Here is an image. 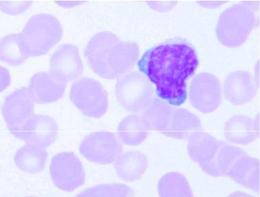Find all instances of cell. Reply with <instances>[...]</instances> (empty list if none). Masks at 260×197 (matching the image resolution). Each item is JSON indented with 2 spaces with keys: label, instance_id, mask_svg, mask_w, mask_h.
Here are the masks:
<instances>
[{
  "label": "cell",
  "instance_id": "1",
  "mask_svg": "<svg viewBox=\"0 0 260 197\" xmlns=\"http://www.w3.org/2000/svg\"><path fill=\"white\" fill-rule=\"evenodd\" d=\"M199 65L197 53L187 42L178 40L148 50L139 60V70L156 87V93L169 104L180 106L187 98L186 81Z\"/></svg>",
  "mask_w": 260,
  "mask_h": 197
},
{
  "label": "cell",
  "instance_id": "2",
  "mask_svg": "<svg viewBox=\"0 0 260 197\" xmlns=\"http://www.w3.org/2000/svg\"><path fill=\"white\" fill-rule=\"evenodd\" d=\"M140 48L136 42L122 41L109 31L90 39L84 50L88 67L105 80H115L132 70L138 61Z\"/></svg>",
  "mask_w": 260,
  "mask_h": 197
},
{
  "label": "cell",
  "instance_id": "3",
  "mask_svg": "<svg viewBox=\"0 0 260 197\" xmlns=\"http://www.w3.org/2000/svg\"><path fill=\"white\" fill-rule=\"evenodd\" d=\"M62 34V26L56 17L40 13L29 19L17 34V39L22 53L28 59L49 53L60 41Z\"/></svg>",
  "mask_w": 260,
  "mask_h": 197
},
{
  "label": "cell",
  "instance_id": "4",
  "mask_svg": "<svg viewBox=\"0 0 260 197\" xmlns=\"http://www.w3.org/2000/svg\"><path fill=\"white\" fill-rule=\"evenodd\" d=\"M255 15L251 6L237 4L225 10L216 27L219 41L229 48L242 46L253 30Z\"/></svg>",
  "mask_w": 260,
  "mask_h": 197
},
{
  "label": "cell",
  "instance_id": "5",
  "mask_svg": "<svg viewBox=\"0 0 260 197\" xmlns=\"http://www.w3.org/2000/svg\"><path fill=\"white\" fill-rule=\"evenodd\" d=\"M69 98L83 115L92 119L105 115L109 108L107 90L98 80L88 77L71 85Z\"/></svg>",
  "mask_w": 260,
  "mask_h": 197
},
{
  "label": "cell",
  "instance_id": "6",
  "mask_svg": "<svg viewBox=\"0 0 260 197\" xmlns=\"http://www.w3.org/2000/svg\"><path fill=\"white\" fill-rule=\"evenodd\" d=\"M115 95L120 106L133 114L141 113L153 98L151 84L138 73L122 77L115 87Z\"/></svg>",
  "mask_w": 260,
  "mask_h": 197
},
{
  "label": "cell",
  "instance_id": "7",
  "mask_svg": "<svg viewBox=\"0 0 260 197\" xmlns=\"http://www.w3.org/2000/svg\"><path fill=\"white\" fill-rule=\"evenodd\" d=\"M50 175L59 190L71 192L80 188L86 180V173L80 159L73 152H61L52 158Z\"/></svg>",
  "mask_w": 260,
  "mask_h": 197
},
{
  "label": "cell",
  "instance_id": "8",
  "mask_svg": "<svg viewBox=\"0 0 260 197\" xmlns=\"http://www.w3.org/2000/svg\"><path fill=\"white\" fill-rule=\"evenodd\" d=\"M123 146L116 135L109 131H96L86 135L80 145V152L86 159L101 165L112 163Z\"/></svg>",
  "mask_w": 260,
  "mask_h": 197
},
{
  "label": "cell",
  "instance_id": "9",
  "mask_svg": "<svg viewBox=\"0 0 260 197\" xmlns=\"http://www.w3.org/2000/svg\"><path fill=\"white\" fill-rule=\"evenodd\" d=\"M222 98L220 82L214 75L200 73L194 77L189 87V100L192 107L202 113L216 111Z\"/></svg>",
  "mask_w": 260,
  "mask_h": 197
},
{
  "label": "cell",
  "instance_id": "10",
  "mask_svg": "<svg viewBox=\"0 0 260 197\" xmlns=\"http://www.w3.org/2000/svg\"><path fill=\"white\" fill-rule=\"evenodd\" d=\"M188 151L192 161L212 177H219L216 167L217 154L223 142L209 133L198 130L188 138Z\"/></svg>",
  "mask_w": 260,
  "mask_h": 197
},
{
  "label": "cell",
  "instance_id": "11",
  "mask_svg": "<svg viewBox=\"0 0 260 197\" xmlns=\"http://www.w3.org/2000/svg\"><path fill=\"white\" fill-rule=\"evenodd\" d=\"M11 134L26 143L47 148L56 141L59 127L56 121L49 116L34 115Z\"/></svg>",
  "mask_w": 260,
  "mask_h": 197
},
{
  "label": "cell",
  "instance_id": "12",
  "mask_svg": "<svg viewBox=\"0 0 260 197\" xmlns=\"http://www.w3.org/2000/svg\"><path fill=\"white\" fill-rule=\"evenodd\" d=\"M35 103L27 87L11 92L2 106V114L10 132L34 115Z\"/></svg>",
  "mask_w": 260,
  "mask_h": 197
},
{
  "label": "cell",
  "instance_id": "13",
  "mask_svg": "<svg viewBox=\"0 0 260 197\" xmlns=\"http://www.w3.org/2000/svg\"><path fill=\"white\" fill-rule=\"evenodd\" d=\"M66 87V81L51 71H48L34 75L30 79L28 89L35 104H49L60 100Z\"/></svg>",
  "mask_w": 260,
  "mask_h": 197
},
{
  "label": "cell",
  "instance_id": "14",
  "mask_svg": "<svg viewBox=\"0 0 260 197\" xmlns=\"http://www.w3.org/2000/svg\"><path fill=\"white\" fill-rule=\"evenodd\" d=\"M50 70L67 82L82 76L84 65L78 47L69 43L59 46L50 60Z\"/></svg>",
  "mask_w": 260,
  "mask_h": 197
},
{
  "label": "cell",
  "instance_id": "15",
  "mask_svg": "<svg viewBox=\"0 0 260 197\" xmlns=\"http://www.w3.org/2000/svg\"><path fill=\"white\" fill-rule=\"evenodd\" d=\"M224 93L233 105H243L251 101L257 94V82L253 75L247 71H235L224 80Z\"/></svg>",
  "mask_w": 260,
  "mask_h": 197
},
{
  "label": "cell",
  "instance_id": "16",
  "mask_svg": "<svg viewBox=\"0 0 260 197\" xmlns=\"http://www.w3.org/2000/svg\"><path fill=\"white\" fill-rule=\"evenodd\" d=\"M259 136V123L253 118L237 115L224 125V137L228 142L237 145H248Z\"/></svg>",
  "mask_w": 260,
  "mask_h": 197
},
{
  "label": "cell",
  "instance_id": "17",
  "mask_svg": "<svg viewBox=\"0 0 260 197\" xmlns=\"http://www.w3.org/2000/svg\"><path fill=\"white\" fill-rule=\"evenodd\" d=\"M201 126V121L197 116L184 108H172L169 124L161 134L178 140H188Z\"/></svg>",
  "mask_w": 260,
  "mask_h": 197
},
{
  "label": "cell",
  "instance_id": "18",
  "mask_svg": "<svg viewBox=\"0 0 260 197\" xmlns=\"http://www.w3.org/2000/svg\"><path fill=\"white\" fill-rule=\"evenodd\" d=\"M114 168L119 178L126 182H133L145 173L148 168L147 158L137 150L123 152L115 159Z\"/></svg>",
  "mask_w": 260,
  "mask_h": 197
},
{
  "label": "cell",
  "instance_id": "19",
  "mask_svg": "<svg viewBox=\"0 0 260 197\" xmlns=\"http://www.w3.org/2000/svg\"><path fill=\"white\" fill-rule=\"evenodd\" d=\"M259 159L247 154L241 156L231 166L226 177L238 184L258 192L259 191Z\"/></svg>",
  "mask_w": 260,
  "mask_h": 197
},
{
  "label": "cell",
  "instance_id": "20",
  "mask_svg": "<svg viewBox=\"0 0 260 197\" xmlns=\"http://www.w3.org/2000/svg\"><path fill=\"white\" fill-rule=\"evenodd\" d=\"M48 152L40 145L26 143L15 154V165L20 171L37 174L43 171L47 161Z\"/></svg>",
  "mask_w": 260,
  "mask_h": 197
},
{
  "label": "cell",
  "instance_id": "21",
  "mask_svg": "<svg viewBox=\"0 0 260 197\" xmlns=\"http://www.w3.org/2000/svg\"><path fill=\"white\" fill-rule=\"evenodd\" d=\"M148 132L140 116L127 115L121 121L117 128L119 141L128 146H137L147 138Z\"/></svg>",
  "mask_w": 260,
  "mask_h": 197
},
{
  "label": "cell",
  "instance_id": "22",
  "mask_svg": "<svg viewBox=\"0 0 260 197\" xmlns=\"http://www.w3.org/2000/svg\"><path fill=\"white\" fill-rule=\"evenodd\" d=\"M172 108L168 103L159 98H153L145 110L142 112V120L148 130H165L169 124Z\"/></svg>",
  "mask_w": 260,
  "mask_h": 197
},
{
  "label": "cell",
  "instance_id": "23",
  "mask_svg": "<svg viewBox=\"0 0 260 197\" xmlns=\"http://www.w3.org/2000/svg\"><path fill=\"white\" fill-rule=\"evenodd\" d=\"M159 197H193L187 179L182 174L169 173L159 181Z\"/></svg>",
  "mask_w": 260,
  "mask_h": 197
},
{
  "label": "cell",
  "instance_id": "24",
  "mask_svg": "<svg viewBox=\"0 0 260 197\" xmlns=\"http://www.w3.org/2000/svg\"><path fill=\"white\" fill-rule=\"evenodd\" d=\"M28 59L19 45L17 34H11L0 40V61L12 67L22 64Z\"/></svg>",
  "mask_w": 260,
  "mask_h": 197
},
{
  "label": "cell",
  "instance_id": "25",
  "mask_svg": "<svg viewBox=\"0 0 260 197\" xmlns=\"http://www.w3.org/2000/svg\"><path fill=\"white\" fill-rule=\"evenodd\" d=\"M134 191L120 183L100 184L86 189L76 197H132Z\"/></svg>",
  "mask_w": 260,
  "mask_h": 197
},
{
  "label": "cell",
  "instance_id": "26",
  "mask_svg": "<svg viewBox=\"0 0 260 197\" xmlns=\"http://www.w3.org/2000/svg\"><path fill=\"white\" fill-rule=\"evenodd\" d=\"M245 154L246 152L241 148L223 142L216 159V167L219 177L226 176L235 161Z\"/></svg>",
  "mask_w": 260,
  "mask_h": 197
},
{
  "label": "cell",
  "instance_id": "27",
  "mask_svg": "<svg viewBox=\"0 0 260 197\" xmlns=\"http://www.w3.org/2000/svg\"><path fill=\"white\" fill-rule=\"evenodd\" d=\"M32 5V2L0 1V11L7 15H20L29 9Z\"/></svg>",
  "mask_w": 260,
  "mask_h": 197
},
{
  "label": "cell",
  "instance_id": "28",
  "mask_svg": "<svg viewBox=\"0 0 260 197\" xmlns=\"http://www.w3.org/2000/svg\"><path fill=\"white\" fill-rule=\"evenodd\" d=\"M11 84V76L9 70L0 65V92L7 89Z\"/></svg>",
  "mask_w": 260,
  "mask_h": 197
},
{
  "label": "cell",
  "instance_id": "29",
  "mask_svg": "<svg viewBox=\"0 0 260 197\" xmlns=\"http://www.w3.org/2000/svg\"><path fill=\"white\" fill-rule=\"evenodd\" d=\"M148 6L153 8L156 11H171L176 5V3H171V2H149L148 3Z\"/></svg>",
  "mask_w": 260,
  "mask_h": 197
},
{
  "label": "cell",
  "instance_id": "30",
  "mask_svg": "<svg viewBox=\"0 0 260 197\" xmlns=\"http://www.w3.org/2000/svg\"><path fill=\"white\" fill-rule=\"evenodd\" d=\"M59 7L64 8V9H71V8L78 7L79 5H82L83 2H56Z\"/></svg>",
  "mask_w": 260,
  "mask_h": 197
},
{
  "label": "cell",
  "instance_id": "31",
  "mask_svg": "<svg viewBox=\"0 0 260 197\" xmlns=\"http://www.w3.org/2000/svg\"><path fill=\"white\" fill-rule=\"evenodd\" d=\"M200 6L207 9H214L221 5L222 3L221 2H198V3Z\"/></svg>",
  "mask_w": 260,
  "mask_h": 197
},
{
  "label": "cell",
  "instance_id": "32",
  "mask_svg": "<svg viewBox=\"0 0 260 197\" xmlns=\"http://www.w3.org/2000/svg\"><path fill=\"white\" fill-rule=\"evenodd\" d=\"M228 197H253L251 196V195L246 194V193H244L240 192V191H238V192H235L229 195Z\"/></svg>",
  "mask_w": 260,
  "mask_h": 197
},
{
  "label": "cell",
  "instance_id": "33",
  "mask_svg": "<svg viewBox=\"0 0 260 197\" xmlns=\"http://www.w3.org/2000/svg\"><path fill=\"white\" fill-rule=\"evenodd\" d=\"M26 197H38V196H26Z\"/></svg>",
  "mask_w": 260,
  "mask_h": 197
}]
</instances>
